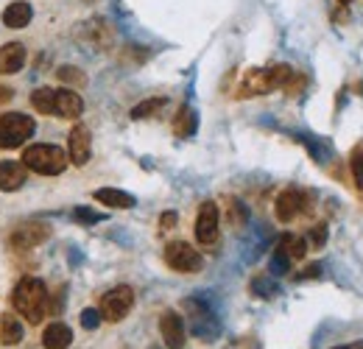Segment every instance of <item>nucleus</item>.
Wrapping results in <instances>:
<instances>
[{"instance_id": "obj_1", "label": "nucleus", "mask_w": 363, "mask_h": 349, "mask_svg": "<svg viewBox=\"0 0 363 349\" xmlns=\"http://www.w3.org/2000/svg\"><path fill=\"white\" fill-rule=\"evenodd\" d=\"M294 79V67L291 65H272L266 70H249L240 84H238V92L235 98H255V95H266V92H274L279 87H288Z\"/></svg>"}, {"instance_id": "obj_13", "label": "nucleus", "mask_w": 363, "mask_h": 349, "mask_svg": "<svg viewBox=\"0 0 363 349\" xmlns=\"http://www.w3.org/2000/svg\"><path fill=\"white\" fill-rule=\"evenodd\" d=\"M187 307H190V321H193V330L199 333V338H207V341L216 338L218 324H216L213 313L201 305V302H187Z\"/></svg>"}, {"instance_id": "obj_31", "label": "nucleus", "mask_w": 363, "mask_h": 349, "mask_svg": "<svg viewBox=\"0 0 363 349\" xmlns=\"http://www.w3.org/2000/svg\"><path fill=\"white\" fill-rule=\"evenodd\" d=\"M177 221H179V216H177V213H162L160 223H162V229H171V226H177Z\"/></svg>"}, {"instance_id": "obj_7", "label": "nucleus", "mask_w": 363, "mask_h": 349, "mask_svg": "<svg viewBox=\"0 0 363 349\" xmlns=\"http://www.w3.org/2000/svg\"><path fill=\"white\" fill-rule=\"evenodd\" d=\"M165 262L179 274H199L201 265H204L201 255L184 240H174V243L165 246Z\"/></svg>"}, {"instance_id": "obj_2", "label": "nucleus", "mask_w": 363, "mask_h": 349, "mask_svg": "<svg viewBox=\"0 0 363 349\" xmlns=\"http://www.w3.org/2000/svg\"><path fill=\"white\" fill-rule=\"evenodd\" d=\"M11 305L14 310L28 321V324H40L45 318L48 310V291L43 279H34V277H23L14 288V297H11Z\"/></svg>"}, {"instance_id": "obj_12", "label": "nucleus", "mask_w": 363, "mask_h": 349, "mask_svg": "<svg viewBox=\"0 0 363 349\" xmlns=\"http://www.w3.org/2000/svg\"><path fill=\"white\" fill-rule=\"evenodd\" d=\"M84 112V101L79 92L73 89H56V101H53V115L67 118V121H79Z\"/></svg>"}, {"instance_id": "obj_23", "label": "nucleus", "mask_w": 363, "mask_h": 349, "mask_svg": "<svg viewBox=\"0 0 363 349\" xmlns=\"http://www.w3.org/2000/svg\"><path fill=\"white\" fill-rule=\"evenodd\" d=\"M168 101L165 98H148V101H143V104H137L135 109H132V118L135 121H143V118H151V115H157L162 106H165Z\"/></svg>"}, {"instance_id": "obj_8", "label": "nucleus", "mask_w": 363, "mask_h": 349, "mask_svg": "<svg viewBox=\"0 0 363 349\" xmlns=\"http://www.w3.org/2000/svg\"><path fill=\"white\" fill-rule=\"evenodd\" d=\"M308 193L305 190H299V187H288V190H282L279 196H277V204H274V213H277V218L282 221V223H288V221H294L302 210H308Z\"/></svg>"}, {"instance_id": "obj_26", "label": "nucleus", "mask_w": 363, "mask_h": 349, "mask_svg": "<svg viewBox=\"0 0 363 349\" xmlns=\"http://www.w3.org/2000/svg\"><path fill=\"white\" fill-rule=\"evenodd\" d=\"M305 240H308L311 249H324V243H327V226H324V223H316Z\"/></svg>"}, {"instance_id": "obj_29", "label": "nucleus", "mask_w": 363, "mask_h": 349, "mask_svg": "<svg viewBox=\"0 0 363 349\" xmlns=\"http://www.w3.org/2000/svg\"><path fill=\"white\" fill-rule=\"evenodd\" d=\"M73 218L79 221V223H84V226H92V223L101 221V216L95 210H90V207H79V210H73Z\"/></svg>"}, {"instance_id": "obj_25", "label": "nucleus", "mask_w": 363, "mask_h": 349, "mask_svg": "<svg viewBox=\"0 0 363 349\" xmlns=\"http://www.w3.org/2000/svg\"><path fill=\"white\" fill-rule=\"evenodd\" d=\"M288 255H291V260H302V257L308 255V240L291 235V240H288Z\"/></svg>"}, {"instance_id": "obj_15", "label": "nucleus", "mask_w": 363, "mask_h": 349, "mask_svg": "<svg viewBox=\"0 0 363 349\" xmlns=\"http://www.w3.org/2000/svg\"><path fill=\"white\" fill-rule=\"evenodd\" d=\"M95 201H101L104 207H112V210H132L137 201L132 193H123V190H115V187H101L92 193Z\"/></svg>"}, {"instance_id": "obj_22", "label": "nucleus", "mask_w": 363, "mask_h": 349, "mask_svg": "<svg viewBox=\"0 0 363 349\" xmlns=\"http://www.w3.org/2000/svg\"><path fill=\"white\" fill-rule=\"evenodd\" d=\"M288 240H291V235H282V238H279V243H277V249H274V255H272V271L274 274H285V271H288V265H291Z\"/></svg>"}, {"instance_id": "obj_24", "label": "nucleus", "mask_w": 363, "mask_h": 349, "mask_svg": "<svg viewBox=\"0 0 363 349\" xmlns=\"http://www.w3.org/2000/svg\"><path fill=\"white\" fill-rule=\"evenodd\" d=\"M56 79L65 82V84H73V87H84V84H87V76H84L79 67H73V65L59 67V70H56Z\"/></svg>"}, {"instance_id": "obj_16", "label": "nucleus", "mask_w": 363, "mask_h": 349, "mask_svg": "<svg viewBox=\"0 0 363 349\" xmlns=\"http://www.w3.org/2000/svg\"><path fill=\"white\" fill-rule=\"evenodd\" d=\"M26 165H20V162H0V190L3 193H14V190H20L23 184H26Z\"/></svg>"}, {"instance_id": "obj_18", "label": "nucleus", "mask_w": 363, "mask_h": 349, "mask_svg": "<svg viewBox=\"0 0 363 349\" xmlns=\"http://www.w3.org/2000/svg\"><path fill=\"white\" fill-rule=\"evenodd\" d=\"M73 344V330L62 321H53L48 324L45 333H43V347L45 349H67Z\"/></svg>"}, {"instance_id": "obj_28", "label": "nucleus", "mask_w": 363, "mask_h": 349, "mask_svg": "<svg viewBox=\"0 0 363 349\" xmlns=\"http://www.w3.org/2000/svg\"><path fill=\"white\" fill-rule=\"evenodd\" d=\"M229 221H232V226L246 223V210H243V204L238 199H229Z\"/></svg>"}, {"instance_id": "obj_17", "label": "nucleus", "mask_w": 363, "mask_h": 349, "mask_svg": "<svg viewBox=\"0 0 363 349\" xmlns=\"http://www.w3.org/2000/svg\"><path fill=\"white\" fill-rule=\"evenodd\" d=\"M31 14H34L31 3L14 0V3H9V6L3 9V26H9V28H26V26L31 23Z\"/></svg>"}, {"instance_id": "obj_30", "label": "nucleus", "mask_w": 363, "mask_h": 349, "mask_svg": "<svg viewBox=\"0 0 363 349\" xmlns=\"http://www.w3.org/2000/svg\"><path fill=\"white\" fill-rule=\"evenodd\" d=\"M98 324H101V310H92V307L82 310V327L84 330H95Z\"/></svg>"}, {"instance_id": "obj_9", "label": "nucleus", "mask_w": 363, "mask_h": 349, "mask_svg": "<svg viewBox=\"0 0 363 349\" xmlns=\"http://www.w3.org/2000/svg\"><path fill=\"white\" fill-rule=\"evenodd\" d=\"M196 240L201 246H213L218 240V207L216 201H204L196 216Z\"/></svg>"}, {"instance_id": "obj_34", "label": "nucleus", "mask_w": 363, "mask_h": 349, "mask_svg": "<svg viewBox=\"0 0 363 349\" xmlns=\"http://www.w3.org/2000/svg\"><path fill=\"white\" fill-rule=\"evenodd\" d=\"M338 3H344V6H347V3H352V0H338Z\"/></svg>"}, {"instance_id": "obj_35", "label": "nucleus", "mask_w": 363, "mask_h": 349, "mask_svg": "<svg viewBox=\"0 0 363 349\" xmlns=\"http://www.w3.org/2000/svg\"><path fill=\"white\" fill-rule=\"evenodd\" d=\"M84 3H92V0H84Z\"/></svg>"}, {"instance_id": "obj_20", "label": "nucleus", "mask_w": 363, "mask_h": 349, "mask_svg": "<svg viewBox=\"0 0 363 349\" xmlns=\"http://www.w3.org/2000/svg\"><path fill=\"white\" fill-rule=\"evenodd\" d=\"M196 126H199V118H196L193 106H182L177 118H174V134L177 137H190L196 131Z\"/></svg>"}, {"instance_id": "obj_19", "label": "nucleus", "mask_w": 363, "mask_h": 349, "mask_svg": "<svg viewBox=\"0 0 363 349\" xmlns=\"http://www.w3.org/2000/svg\"><path fill=\"white\" fill-rule=\"evenodd\" d=\"M0 341L6 347H17L23 341V324L14 313H3L0 316Z\"/></svg>"}, {"instance_id": "obj_5", "label": "nucleus", "mask_w": 363, "mask_h": 349, "mask_svg": "<svg viewBox=\"0 0 363 349\" xmlns=\"http://www.w3.org/2000/svg\"><path fill=\"white\" fill-rule=\"evenodd\" d=\"M132 307H135V291L129 285H118V288H112L101 297V318L121 321V318L129 316Z\"/></svg>"}, {"instance_id": "obj_14", "label": "nucleus", "mask_w": 363, "mask_h": 349, "mask_svg": "<svg viewBox=\"0 0 363 349\" xmlns=\"http://www.w3.org/2000/svg\"><path fill=\"white\" fill-rule=\"evenodd\" d=\"M26 65V48L23 43H9L0 48V76L20 73Z\"/></svg>"}, {"instance_id": "obj_4", "label": "nucleus", "mask_w": 363, "mask_h": 349, "mask_svg": "<svg viewBox=\"0 0 363 349\" xmlns=\"http://www.w3.org/2000/svg\"><path fill=\"white\" fill-rule=\"evenodd\" d=\"M34 131H37V123L31 115L9 112L0 118V148H20Z\"/></svg>"}, {"instance_id": "obj_32", "label": "nucleus", "mask_w": 363, "mask_h": 349, "mask_svg": "<svg viewBox=\"0 0 363 349\" xmlns=\"http://www.w3.org/2000/svg\"><path fill=\"white\" fill-rule=\"evenodd\" d=\"M11 98H14V89H11V87H3V84H0V106H3V104H9Z\"/></svg>"}, {"instance_id": "obj_21", "label": "nucleus", "mask_w": 363, "mask_h": 349, "mask_svg": "<svg viewBox=\"0 0 363 349\" xmlns=\"http://www.w3.org/2000/svg\"><path fill=\"white\" fill-rule=\"evenodd\" d=\"M53 101H56V89L40 87L31 92V106H34L40 115H53Z\"/></svg>"}, {"instance_id": "obj_6", "label": "nucleus", "mask_w": 363, "mask_h": 349, "mask_svg": "<svg viewBox=\"0 0 363 349\" xmlns=\"http://www.w3.org/2000/svg\"><path fill=\"white\" fill-rule=\"evenodd\" d=\"M48 238H50V226L48 223H43V221H28V223H20L9 235V246L14 252H28V249L43 246Z\"/></svg>"}, {"instance_id": "obj_3", "label": "nucleus", "mask_w": 363, "mask_h": 349, "mask_svg": "<svg viewBox=\"0 0 363 349\" xmlns=\"http://www.w3.org/2000/svg\"><path fill=\"white\" fill-rule=\"evenodd\" d=\"M23 165H26V171H34V174L56 176L67 168V154L59 145L34 143L23 151Z\"/></svg>"}, {"instance_id": "obj_33", "label": "nucleus", "mask_w": 363, "mask_h": 349, "mask_svg": "<svg viewBox=\"0 0 363 349\" xmlns=\"http://www.w3.org/2000/svg\"><path fill=\"white\" fill-rule=\"evenodd\" d=\"M335 349H363V344H347V347H335Z\"/></svg>"}, {"instance_id": "obj_10", "label": "nucleus", "mask_w": 363, "mask_h": 349, "mask_svg": "<svg viewBox=\"0 0 363 349\" xmlns=\"http://www.w3.org/2000/svg\"><path fill=\"white\" fill-rule=\"evenodd\" d=\"M67 157H70V162L73 165H87L92 157V134L87 126H82V123H76L73 131H70V143H67Z\"/></svg>"}, {"instance_id": "obj_11", "label": "nucleus", "mask_w": 363, "mask_h": 349, "mask_svg": "<svg viewBox=\"0 0 363 349\" xmlns=\"http://www.w3.org/2000/svg\"><path fill=\"white\" fill-rule=\"evenodd\" d=\"M160 333H162V341H165L168 349H184L187 336H184V321H182L179 313L165 310L160 316Z\"/></svg>"}, {"instance_id": "obj_27", "label": "nucleus", "mask_w": 363, "mask_h": 349, "mask_svg": "<svg viewBox=\"0 0 363 349\" xmlns=\"http://www.w3.org/2000/svg\"><path fill=\"white\" fill-rule=\"evenodd\" d=\"M352 176H355V184L363 190V145L352 151Z\"/></svg>"}]
</instances>
